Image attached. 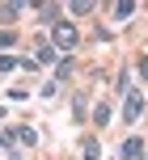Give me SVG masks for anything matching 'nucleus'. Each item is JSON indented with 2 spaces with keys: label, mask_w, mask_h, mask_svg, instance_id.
<instances>
[{
  "label": "nucleus",
  "mask_w": 148,
  "mask_h": 160,
  "mask_svg": "<svg viewBox=\"0 0 148 160\" xmlns=\"http://www.w3.org/2000/svg\"><path fill=\"white\" fill-rule=\"evenodd\" d=\"M51 47H55V51H72V47H76V25L59 21L55 30H51Z\"/></svg>",
  "instance_id": "f257e3e1"
},
{
  "label": "nucleus",
  "mask_w": 148,
  "mask_h": 160,
  "mask_svg": "<svg viewBox=\"0 0 148 160\" xmlns=\"http://www.w3.org/2000/svg\"><path fill=\"white\" fill-rule=\"evenodd\" d=\"M140 114H144V97H140V93H127V101H123V118L135 122Z\"/></svg>",
  "instance_id": "f03ea898"
},
{
  "label": "nucleus",
  "mask_w": 148,
  "mask_h": 160,
  "mask_svg": "<svg viewBox=\"0 0 148 160\" xmlns=\"http://www.w3.org/2000/svg\"><path fill=\"white\" fill-rule=\"evenodd\" d=\"M140 152H144L140 139H127V143H123V160H140Z\"/></svg>",
  "instance_id": "7ed1b4c3"
},
{
  "label": "nucleus",
  "mask_w": 148,
  "mask_h": 160,
  "mask_svg": "<svg viewBox=\"0 0 148 160\" xmlns=\"http://www.w3.org/2000/svg\"><path fill=\"white\" fill-rule=\"evenodd\" d=\"M13 139H21V143H25V148H34V143H38V135H34V131H30V127H21V131H13Z\"/></svg>",
  "instance_id": "20e7f679"
},
{
  "label": "nucleus",
  "mask_w": 148,
  "mask_h": 160,
  "mask_svg": "<svg viewBox=\"0 0 148 160\" xmlns=\"http://www.w3.org/2000/svg\"><path fill=\"white\" fill-rule=\"evenodd\" d=\"M38 59H42V63H55V47H47V42H42V47H38Z\"/></svg>",
  "instance_id": "39448f33"
},
{
  "label": "nucleus",
  "mask_w": 148,
  "mask_h": 160,
  "mask_svg": "<svg viewBox=\"0 0 148 160\" xmlns=\"http://www.w3.org/2000/svg\"><path fill=\"white\" fill-rule=\"evenodd\" d=\"M13 42H17V34H13V30H0V51H4V47H13Z\"/></svg>",
  "instance_id": "423d86ee"
},
{
  "label": "nucleus",
  "mask_w": 148,
  "mask_h": 160,
  "mask_svg": "<svg viewBox=\"0 0 148 160\" xmlns=\"http://www.w3.org/2000/svg\"><path fill=\"white\" fill-rule=\"evenodd\" d=\"M13 68H21V63H13L8 55H0V72H13Z\"/></svg>",
  "instance_id": "0eeeda50"
},
{
  "label": "nucleus",
  "mask_w": 148,
  "mask_h": 160,
  "mask_svg": "<svg viewBox=\"0 0 148 160\" xmlns=\"http://www.w3.org/2000/svg\"><path fill=\"white\" fill-rule=\"evenodd\" d=\"M140 76H144V80H148V59H140Z\"/></svg>",
  "instance_id": "6e6552de"
}]
</instances>
